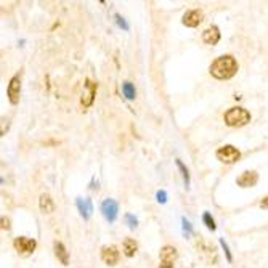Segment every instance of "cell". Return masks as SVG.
<instances>
[{
	"mask_svg": "<svg viewBox=\"0 0 268 268\" xmlns=\"http://www.w3.org/2000/svg\"><path fill=\"white\" fill-rule=\"evenodd\" d=\"M238 61L233 55H222V57L215 58L211 64V74L218 80H228L236 76L238 73Z\"/></svg>",
	"mask_w": 268,
	"mask_h": 268,
	"instance_id": "6da1fadb",
	"label": "cell"
},
{
	"mask_svg": "<svg viewBox=\"0 0 268 268\" xmlns=\"http://www.w3.org/2000/svg\"><path fill=\"white\" fill-rule=\"evenodd\" d=\"M223 121L228 127H243L250 122V113L243 106H233L223 114Z\"/></svg>",
	"mask_w": 268,
	"mask_h": 268,
	"instance_id": "7a4b0ae2",
	"label": "cell"
},
{
	"mask_svg": "<svg viewBox=\"0 0 268 268\" xmlns=\"http://www.w3.org/2000/svg\"><path fill=\"white\" fill-rule=\"evenodd\" d=\"M215 156H217V159L223 164H234L239 161V157H241V151L233 145H223L215 151Z\"/></svg>",
	"mask_w": 268,
	"mask_h": 268,
	"instance_id": "3957f363",
	"label": "cell"
},
{
	"mask_svg": "<svg viewBox=\"0 0 268 268\" xmlns=\"http://www.w3.org/2000/svg\"><path fill=\"white\" fill-rule=\"evenodd\" d=\"M13 248L16 249V252L23 257H27L31 254H34V250L37 248V241L32 238H26V236H18L15 238L13 241Z\"/></svg>",
	"mask_w": 268,
	"mask_h": 268,
	"instance_id": "277c9868",
	"label": "cell"
},
{
	"mask_svg": "<svg viewBox=\"0 0 268 268\" xmlns=\"http://www.w3.org/2000/svg\"><path fill=\"white\" fill-rule=\"evenodd\" d=\"M96 90H98V84L90 79H85L84 82V90H82V96H80V105L84 108H90L94 105L95 96H96Z\"/></svg>",
	"mask_w": 268,
	"mask_h": 268,
	"instance_id": "5b68a950",
	"label": "cell"
},
{
	"mask_svg": "<svg viewBox=\"0 0 268 268\" xmlns=\"http://www.w3.org/2000/svg\"><path fill=\"white\" fill-rule=\"evenodd\" d=\"M7 96L12 105H18L19 103V98H21V77L18 74L13 76L12 79L8 82V87H7Z\"/></svg>",
	"mask_w": 268,
	"mask_h": 268,
	"instance_id": "8992f818",
	"label": "cell"
},
{
	"mask_svg": "<svg viewBox=\"0 0 268 268\" xmlns=\"http://www.w3.org/2000/svg\"><path fill=\"white\" fill-rule=\"evenodd\" d=\"M119 259H121V254H119L116 246L109 244V246H103L101 248V260L105 262L106 265H109V267L117 265Z\"/></svg>",
	"mask_w": 268,
	"mask_h": 268,
	"instance_id": "52a82bcc",
	"label": "cell"
},
{
	"mask_svg": "<svg viewBox=\"0 0 268 268\" xmlns=\"http://www.w3.org/2000/svg\"><path fill=\"white\" fill-rule=\"evenodd\" d=\"M202 19H204V13H202V10L193 8V10H188V12L183 15L182 24L187 26V27H198L202 23Z\"/></svg>",
	"mask_w": 268,
	"mask_h": 268,
	"instance_id": "ba28073f",
	"label": "cell"
},
{
	"mask_svg": "<svg viewBox=\"0 0 268 268\" xmlns=\"http://www.w3.org/2000/svg\"><path fill=\"white\" fill-rule=\"evenodd\" d=\"M117 212H119V206H117V202L114 199L108 198V199H105L101 202V214H103V217H105L109 223L116 222Z\"/></svg>",
	"mask_w": 268,
	"mask_h": 268,
	"instance_id": "9c48e42d",
	"label": "cell"
},
{
	"mask_svg": "<svg viewBox=\"0 0 268 268\" xmlns=\"http://www.w3.org/2000/svg\"><path fill=\"white\" fill-rule=\"evenodd\" d=\"M257 182H259V173H257L255 171H244V172L236 178L238 187H241V188L255 187Z\"/></svg>",
	"mask_w": 268,
	"mask_h": 268,
	"instance_id": "30bf717a",
	"label": "cell"
},
{
	"mask_svg": "<svg viewBox=\"0 0 268 268\" xmlns=\"http://www.w3.org/2000/svg\"><path fill=\"white\" fill-rule=\"evenodd\" d=\"M220 37H222L220 29H218L215 24L209 26L202 32V42L207 43V45H217V43L220 42Z\"/></svg>",
	"mask_w": 268,
	"mask_h": 268,
	"instance_id": "8fae6325",
	"label": "cell"
},
{
	"mask_svg": "<svg viewBox=\"0 0 268 268\" xmlns=\"http://www.w3.org/2000/svg\"><path fill=\"white\" fill-rule=\"evenodd\" d=\"M53 252H55V257L61 262V265H64V267L69 265V252H68L66 246H64L61 241L53 243Z\"/></svg>",
	"mask_w": 268,
	"mask_h": 268,
	"instance_id": "7c38bea8",
	"label": "cell"
},
{
	"mask_svg": "<svg viewBox=\"0 0 268 268\" xmlns=\"http://www.w3.org/2000/svg\"><path fill=\"white\" fill-rule=\"evenodd\" d=\"M76 204H77V209L80 212V217L84 218V220H89L92 217V212H94V206H92V199L90 198H77L76 201Z\"/></svg>",
	"mask_w": 268,
	"mask_h": 268,
	"instance_id": "4fadbf2b",
	"label": "cell"
},
{
	"mask_svg": "<svg viewBox=\"0 0 268 268\" xmlns=\"http://www.w3.org/2000/svg\"><path fill=\"white\" fill-rule=\"evenodd\" d=\"M159 259L162 264H167V265H172L175 260L178 259V252L173 246H164L159 252Z\"/></svg>",
	"mask_w": 268,
	"mask_h": 268,
	"instance_id": "5bb4252c",
	"label": "cell"
},
{
	"mask_svg": "<svg viewBox=\"0 0 268 268\" xmlns=\"http://www.w3.org/2000/svg\"><path fill=\"white\" fill-rule=\"evenodd\" d=\"M39 207H40V211L43 212V214H52V212L55 211V202L52 199V196L48 194V193L40 194V198H39Z\"/></svg>",
	"mask_w": 268,
	"mask_h": 268,
	"instance_id": "9a60e30c",
	"label": "cell"
},
{
	"mask_svg": "<svg viewBox=\"0 0 268 268\" xmlns=\"http://www.w3.org/2000/svg\"><path fill=\"white\" fill-rule=\"evenodd\" d=\"M122 250L125 257H134L136 250H138V244H136V241L132 238H125L122 243Z\"/></svg>",
	"mask_w": 268,
	"mask_h": 268,
	"instance_id": "2e32d148",
	"label": "cell"
},
{
	"mask_svg": "<svg viewBox=\"0 0 268 268\" xmlns=\"http://www.w3.org/2000/svg\"><path fill=\"white\" fill-rule=\"evenodd\" d=\"M122 94H124L125 98H127V100H135L136 90H135V85L132 84V82H129V80L124 82L122 84Z\"/></svg>",
	"mask_w": 268,
	"mask_h": 268,
	"instance_id": "e0dca14e",
	"label": "cell"
},
{
	"mask_svg": "<svg viewBox=\"0 0 268 268\" xmlns=\"http://www.w3.org/2000/svg\"><path fill=\"white\" fill-rule=\"evenodd\" d=\"M175 166L178 167V171L182 172V177H183V182H185V187H190V172H188V169L185 167V164L180 161V159H175Z\"/></svg>",
	"mask_w": 268,
	"mask_h": 268,
	"instance_id": "ac0fdd59",
	"label": "cell"
},
{
	"mask_svg": "<svg viewBox=\"0 0 268 268\" xmlns=\"http://www.w3.org/2000/svg\"><path fill=\"white\" fill-rule=\"evenodd\" d=\"M202 222H204V225L209 228L211 231H215V228H217L215 220H214V217L209 214V212H204V214H202Z\"/></svg>",
	"mask_w": 268,
	"mask_h": 268,
	"instance_id": "d6986e66",
	"label": "cell"
},
{
	"mask_svg": "<svg viewBox=\"0 0 268 268\" xmlns=\"http://www.w3.org/2000/svg\"><path fill=\"white\" fill-rule=\"evenodd\" d=\"M124 220H125V223H127V227L130 230H135L136 227H138V218H136L134 214H125Z\"/></svg>",
	"mask_w": 268,
	"mask_h": 268,
	"instance_id": "ffe728a7",
	"label": "cell"
},
{
	"mask_svg": "<svg viewBox=\"0 0 268 268\" xmlns=\"http://www.w3.org/2000/svg\"><path fill=\"white\" fill-rule=\"evenodd\" d=\"M182 228H183V233L190 236V234H193V225H191V222L187 220L185 217H182Z\"/></svg>",
	"mask_w": 268,
	"mask_h": 268,
	"instance_id": "44dd1931",
	"label": "cell"
},
{
	"mask_svg": "<svg viewBox=\"0 0 268 268\" xmlns=\"http://www.w3.org/2000/svg\"><path fill=\"white\" fill-rule=\"evenodd\" d=\"M114 18H116V23H117V26L121 27V29H124V31H129L130 27H129V24H127V21H125L124 18L119 13H116L114 15Z\"/></svg>",
	"mask_w": 268,
	"mask_h": 268,
	"instance_id": "7402d4cb",
	"label": "cell"
},
{
	"mask_svg": "<svg viewBox=\"0 0 268 268\" xmlns=\"http://www.w3.org/2000/svg\"><path fill=\"white\" fill-rule=\"evenodd\" d=\"M218 243H220V246H222V249H223V250H225V255H227V260L230 262V264H231V262H233V255H231V252H230V248H228V244L225 243V239H223V238H220V241H218Z\"/></svg>",
	"mask_w": 268,
	"mask_h": 268,
	"instance_id": "603a6c76",
	"label": "cell"
},
{
	"mask_svg": "<svg viewBox=\"0 0 268 268\" xmlns=\"http://www.w3.org/2000/svg\"><path fill=\"white\" fill-rule=\"evenodd\" d=\"M156 198H157V202H161V204H166V202H167V193H166L164 190L157 191V193H156Z\"/></svg>",
	"mask_w": 268,
	"mask_h": 268,
	"instance_id": "cb8c5ba5",
	"label": "cell"
},
{
	"mask_svg": "<svg viewBox=\"0 0 268 268\" xmlns=\"http://www.w3.org/2000/svg\"><path fill=\"white\" fill-rule=\"evenodd\" d=\"M2 228L3 230H8L10 228V220H8V218L2 217Z\"/></svg>",
	"mask_w": 268,
	"mask_h": 268,
	"instance_id": "d4e9b609",
	"label": "cell"
},
{
	"mask_svg": "<svg viewBox=\"0 0 268 268\" xmlns=\"http://www.w3.org/2000/svg\"><path fill=\"white\" fill-rule=\"evenodd\" d=\"M260 207H262V209H268V196H267V198L262 199V202H260Z\"/></svg>",
	"mask_w": 268,
	"mask_h": 268,
	"instance_id": "484cf974",
	"label": "cell"
},
{
	"mask_svg": "<svg viewBox=\"0 0 268 268\" xmlns=\"http://www.w3.org/2000/svg\"><path fill=\"white\" fill-rule=\"evenodd\" d=\"M159 268H173V265H167V264H161Z\"/></svg>",
	"mask_w": 268,
	"mask_h": 268,
	"instance_id": "4316f807",
	"label": "cell"
}]
</instances>
